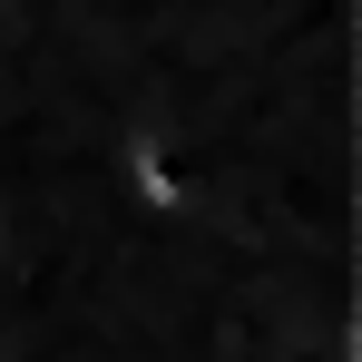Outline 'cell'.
<instances>
[{"label": "cell", "mask_w": 362, "mask_h": 362, "mask_svg": "<svg viewBox=\"0 0 362 362\" xmlns=\"http://www.w3.org/2000/svg\"><path fill=\"white\" fill-rule=\"evenodd\" d=\"M0 362H10V353H0Z\"/></svg>", "instance_id": "obj_1"}]
</instances>
